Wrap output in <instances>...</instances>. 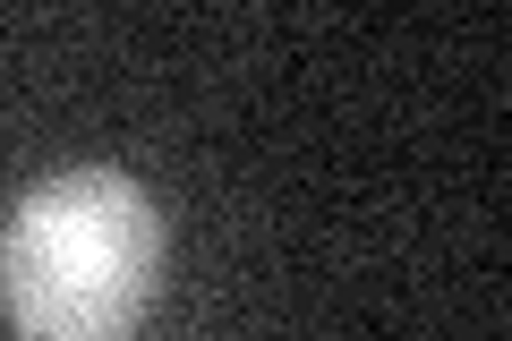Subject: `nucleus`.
Here are the masks:
<instances>
[{
    "label": "nucleus",
    "mask_w": 512,
    "mask_h": 341,
    "mask_svg": "<svg viewBox=\"0 0 512 341\" xmlns=\"http://www.w3.org/2000/svg\"><path fill=\"white\" fill-rule=\"evenodd\" d=\"M163 290V205L120 162L35 180L0 222V316L18 341H128Z\"/></svg>",
    "instance_id": "nucleus-1"
}]
</instances>
